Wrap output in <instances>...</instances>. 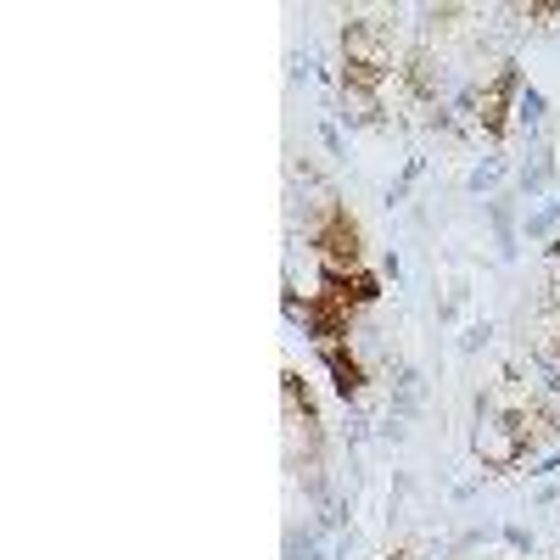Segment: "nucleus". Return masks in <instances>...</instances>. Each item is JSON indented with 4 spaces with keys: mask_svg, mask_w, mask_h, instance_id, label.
<instances>
[{
    "mask_svg": "<svg viewBox=\"0 0 560 560\" xmlns=\"http://www.w3.org/2000/svg\"><path fill=\"white\" fill-rule=\"evenodd\" d=\"M544 432V415H527V409H493V404H477V459L488 471H510V465H522L533 438Z\"/></svg>",
    "mask_w": 560,
    "mask_h": 560,
    "instance_id": "nucleus-1",
    "label": "nucleus"
},
{
    "mask_svg": "<svg viewBox=\"0 0 560 560\" xmlns=\"http://www.w3.org/2000/svg\"><path fill=\"white\" fill-rule=\"evenodd\" d=\"M387 73H393V23H382V18H353V23L342 28V84L382 90Z\"/></svg>",
    "mask_w": 560,
    "mask_h": 560,
    "instance_id": "nucleus-2",
    "label": "nucleus"
},
{
    "mask_svg": "<svg viewBox=\"0 0 560 560\" xmlns=\"http://www.w3.org/2000/svg\"><path fill=\"white\" fill-rule=\"evenodd\" d=\"M516 96H522V73L504 62V68L477 90V96H471V118H477V129L499 140V135L510 129V118H516Z\"/></svg>",
    "mask_w": 560,
    "mask_h": 560,
    "instance_id": "nucleus-3",
    "label": "nucleus"
},
{
    "mask_svg": "<svg viewBox=\"0 0 560 560\" xmlns=\"http://www.w3.org/2000/svg\"><path fill=\"white\" fill-rule=\"evenodd\" d=\"M314 247L325 269H359V224L348 219V208H325V219L314 224Z\"/></svg>",
    "mask_w": 560,
    "mask_h": 560,
    "instance_id": "nucleus-4",
    "label": "nucleus"
},
{
    "mask_svg": "<svg viewBox=\"0 0 560 560\" xmlns=\"http://www.w3.org/2000/svg\"><path fill=\"white\" fill-rule=\"evenodd\" d=\"M319 364L331 370V387L342 393V404H353V398L364 393V364L348 353V342H325V348H319Z\"/></svg>",
    "mask_w": 560,
    "mask_h": 560,
    "instance_id": "nucleus-5",
    "label": "nucleus"
},
{
    "mask_svg": "<svg viewBox=\"0 0 560 560\" xmlns=\"http://www.w3.org/2000/svg\"><path fill=\"white\" fill-rule=\"evenodd\" d=\"M382 102H376V90H364V84H342V118L348 124H376Z\"/></svg>",
    "mask_w": 560,
    "mask_h": 560,
    "instance_id": "nucleus-6",
    "label": "nucleus"
},
{
    "mask_svg": "<svg viewBox=\"0 0 560 560\" xmlns=\"http://www.w3.org/2000/svg\"><path fill=\"white\" fill-rule=\"evenodd\" d=\"M409 84H415V96H443V62L438 57H415L409 62Z\"/></svg>",
    "mask_w": 560,
    "mask_h": 560,
    "instance_id": "nucleus-7",
    "label": "nucleus"
},
{
    "mask_svg": "<svg viewBox=\"0 0 560 560\" xmlns=\"http://www.w3.org/2000/svg\"><path fill=\"white\" fill-rule=\"evenodd\" d=\"M516 124H522L527 135H538V129H544V90L522 84V96H516Z\"/></svg>",
    "mask_w": 560,
    "mask_h": 560,
    "instance_id": "nucleus-8",
    "label": "nucleus"
},
{
    "mask_svg": "<svg viewBox=\"0 0 560 560\" xmlns=\"http://www.w3.org/2000/svg\"><path fill=\"white\" fill-rule=\"evenodd\" d=\"M549 179H555V158H549V147H538V152H533V163L522 168V191L533 197V191H544Z\"/></svg>",
    "mask_w": 560,
    "mask_h": 560,
    "instance_id": "nucleus-9",
    "label": "nucleus"
},
{
    "mask_svg": "<svg viewBox=\"0 0 560 560\" xmlns=\"http://www.w3.org/2000/svg\"><path fill=\"white\" fill-rule=\"evenodd\" d=\"M287 560H325L319 533H287Z\"/></svg>",
    "mask_w": 560,
    "mask_h": 560,
    "instance_id": "nucleus-10",
    "label": "nucleus"
},
{
    "mask_svg": "<svg viewBox=\"0 0 560 560\" xmlns=\"http://www.w3.org/2000/svg\"><path fill=\"white\" fill-rule=\"evenodd\" d=\"M499 174H504V163H499V158H488V163H482L471 179H465V185H471V191H488V185H499Z\"/></svg>",
    "mask_w": 560,
    "mask_h": 560,
    "instance_id": "nucleus-11",
    "label": "nucleus"
},
{
    "mask_svg": "<svg viewBox=\"0 0 560 560\" xmlns=\"http://www.w3.org/2000/svg\"><path fill=\"white\" fill-rule=\"evenodd\" d=\"M555 219H560V202H549V208H538V213L527 219V236H544V230H549Z\"/></svg>",
    "mask_w": 560,
    "mask_h": 560,
    "instance_id": "nucleus-12",
    "label": "nucleus"
}]
</instances>
